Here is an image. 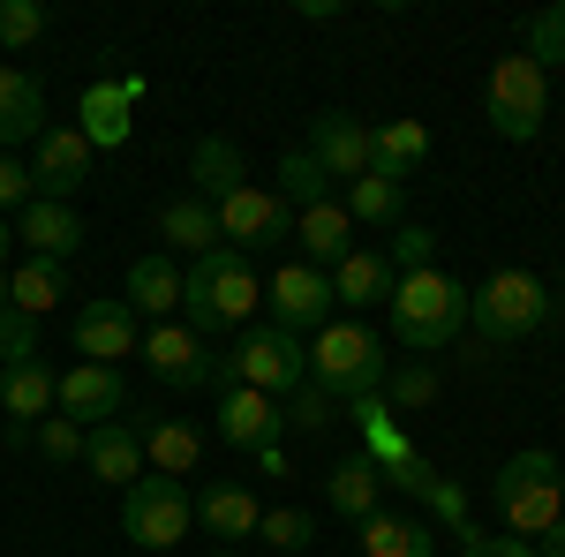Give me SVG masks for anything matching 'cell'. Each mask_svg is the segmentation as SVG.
I'll return each mask as SVG.
<instances>
[{"label":"cell","instance_id":"ab89813d","mask_svg":"<svg viewBox=\"0 0 565 557\" xmlns=\"http://www.w3.org/2000/svg\"><path fill=\"white\" fill-rule=\"evenodd\" d=\"M8 362H39V317L23 309H0V369Z\"/></svg>","mask_w":565,"mask_h":557},{"label":"cell","instance_id":"603a6c76","mask_svg":"<svg viewBox=\"0 0 565 557\" xmlns=\"http://www.w3.org/2000/svg\"><path fill=\"white\" fill-rule=\"evenodd\" d=\"M392 287H399V271L377 249H354V257L332 264V301H348V309H385Z\"/></svg>","mask_w":565,"mask_h":557},{"label":"cell","instance_id":"277c9868","mask_svg":"<svg viewBox=\"0 0 565 557\" xmlns=\"http://www.w3.org/2000/svg\"><path fill=\"white\" fill-rule=\"evenodd\" d=\"M385 346L377 332L362 324V317H332L317 340H309V385H324L332 399H370V392L385 385Z\"/></svg>","mask_w":565,"mask_h":557},{"label":"cell","instance_id":"ffe728a7","mask_svg":"<svg viewBox=\"0 0 565 557\" xmlns=\"http://www.w3.org/2000/svg\"><path fill=\"white\" fill-rule=\"evenodd\" d=\"M129 76H121V84H90L84 90V106H76V129H84V143L90 151H121V143H129Z\"/></svg>","mask_w":565,"mask_h":557},{"label":"cell","instance_id":"9a60e30c","mask_svg":"<svg viewBox=\"0 0 565 557\" xmlns=\"http://www.w3.org/2000/svg\"><path fill=\"white\" fill-rule=\"evenodd\" d=\"M31 181H39V196L68 204V196L90 181V143H84V129H45L39 143H31Z\"/></svg>","mask_w":565,"mask_h":557},{"label":"cell","instance_id":"83f0119b","mask_svg":"<svg viewBox=\"0 0 565 557\" xmlns=\"http://www.w3.org/2000/svg\"><path fill=\"white\" fill-rule=\"evenodd\" d=\"M68 301V264H45V257H23L8 271V309H23V317H53Z\"/></svg>","mask_w":565,"mask_h":557},{"label":"cell","instance_id":"4316f807","mask_svg":"<svg viewBox=\"0 0 565 557\" xmlns=\"http://www.w3.org/2000/svg\"><path fill=\"white\" fill-rule=\"evenodd\" d=\"M430 159V129L423 121H385V129H370V173H385L407 189V173Z\"/></svg>","mask_w":565,"mask_h":557},{"label":"cell","instance_id":"74e56055","mask_svg":"<svg viewBox=\"0 0 565 557\" xmlns=\"http://www.w3.org/2000/svg\"><path fill=\"white\" fill-rule=\"evenodd\" d=\"M257 543H271V550H309V543H317V519H309L302 505H264Z\"/></svg>","mask_w":565,"mask_h":557},{"label":"cell","instance_id":"7dc6e473","mask_svg":"<svg viewBox=\"0 0 565 557\" xmlns=\"http://www.w3.org/2000/svg\"><path fill=\"white\" fill-rule=\"evenodd\" d=\"M0 309H8V271H0Z\"/></svg>","mask_w":565,"mask_h":557},{"label":"cell","instance_id":"60d3db41","mask_svg":"<svg viewBox=\"0 0 565 557\" xmlns=\"http://www.w3.org/2000/svg\"><path fill=\"white\" fill-rule=\"evenodd\" d=\"M392 271L407 279V271H437V234L430 226H399V242H392Z\"/></svg>","mask_w":565,"mask_h":557},{"label":"cell","instance_id":"484cf974","mask_svg":"<svg viewBox=\"0 0 565 557\" xmlns=\"http://www.w3.org/2000/svg\"><path fill=\"white\" fill-rule=\"evenodd\" d=\"M189 181H196V196H204V204L234 196V189H249V159H242V143H226V136H204V143L189 151Z\"/></svg>","mask_w":565,"mask_h":557},{"label":"cell","instance_id":"ba28073f","mask_svg":"<svg viewBox=\"0 0 565 557\" xmlns=\"http://www.w3.org/2000/svg\"><path fill=\"white\" fill-rule=\"evenodd\" d=\"M121 527H129L136 550H174L181 535L196 527V497L181 490L174 474H136L129 490H121Z\"/></svg>","mask_w":565,"mask_h":557},{"label":"cell","instance_id":"2e32d148","mask_svg":"<svg viewBox=\"0 0 565 557\" xmlns=\"http://www.w3.org/2000/svg\"><path fill=\"white\" fill-rule=\"evenodd\" d=\"M15 242H23L31 257H45V264H68L76 249H84V218H76V204L31 196V204L15 212Z\"/></svg>","mask_w":565,"mask_h":557},{"label":"cell","instance_id":"4fadbf2b","mask_svg":"<svg viewBox=\"0 0 565 557\" xmlns=\"http://www.w3.org/2000/svg\"><path fill=\"white\" fill-rule=\"evenodd\" d=\"M68 340H76V354L84 362H129L136 346H143V332H136V309L129 301H84L76 309V324H68Z\"/></svg>","mask_w":565,"mask_h":557},{"label":"cell","instance_id":"7c38bea8","mask_svg":"<svg viewBox=\"0 0 565 557\" xmlns=\"http://www.w3.org/2000/svg\"><path fill=\"white\" fill-rule=\"evenodd\" d=\"M317 167L332 173V181H362L370 173V121L348 114V106H324L317 121H309V143H302Z\"/></svg>","mask_w":565,"mask_h":557},{"label":"cell","instance_id":"5b68a950","mask_svg":"<svg viewBox=\"0 0 565 557\" xmlns=\"http://www.w3.org/2000/svg\"><path fill=\"white\" fill-rule=\"evenodd\" d=\"M543 317H551V294L521 264H505L482 287H468V324L482 332V346H521L527 332H543Z\"/></svg>","mask_w":565,"mask_h":557},{"label":"cell","instance_id":"ac0fdd59","mask_svg":"<svg viewBox=\"0 0 565 557\" xmlns=\"http://www.w3.org/2000/svg\"><path fill=\"white\" fill-rule=\"evenodd\" d=\"M84 468L98 474V482H136V474H143V415H136V422L84 429Z\"/></svg>","mask_w":565,"mask_h":557},{"label":"cell","instance_id":"8d00e7d4","mask_svg":"<svg viewBox=\"0 0 565 557\" xmlns=\"http://www.w3.org/2000/svg\"><path fill=\"white\" fill-rule=\"evenodd\" d=\"M332 407H340V399H332L324 385H309V377H302V385L287 392L279 422H287V429H302V437H317V429H332Z\"/></svg>","mask_w":565,"mask_h":557},{"label":"cell","instance_id":"3957f363","mask_svg":"<svg viewBox=\"0 0 565 557\" xmlns=\"http://www.w3.org/2000/svg\"><path fill=\"white\" fill-rule=\"evenodd\" d=\"M490 505L505 519V535H521V543H543L551 527L565 519V482H558V452H513L498 482H490Z\"/></svg>","mask_w":565,"mask_h":557},{"label":"cell","instance_id":"f6af8a7d","mask_svg":"<svg viewBox=\"0 0 565 557\" xmlns=\"http://www.w3.org/2000/svg\"><path fill=\"white\" fill-rule=\"evenodd\" d=\"M535 557H565V519L551 527V535H543V543H535Z\"/></svg>","mask_w":565,"mask_h":557},{"label":"cell","instance_id":"1f68e13d","mask_svg":"<svg viewBox=\"0 0 565 557\" xmlns=\"http://www.w3.org/2000/svg\"><path fill=\"white\" fill-rule=\"evenodd\" d=\"M348 218L354 226H399V204H407V189L399 181H385V173H362V181H348Z\"/></svg>","mask_w":565,"mask_h":557},{"label":"cell","instance_id":"6da1fadb","mask_svg":"<svg viewBox=\"0 0 565 557\" xmlns=\"http://www.w3.org/2000/svg\"><path fill=\"white\" fill-rule=\"evenodd\" d=\"M264 309V279L249 271L242 249H212V257H196L181 271V317H189V332L204 340V332H249V317Z\"/></svg>","mask_w":565,"mask_h":557},{"label":"cell","instance_id":"7a4b0ae2","mask_svg":"<svg viewBox=\"0 0 565 557\" xmlns=\"http://www.w3.org/2000/svg\"><path fill=\"white\" fill-rule=\"evenodd\" d=\"M392 317V340L415 346V354H437V346H452L468 332V287L460 279H445V271H407L385 301Z\"/></svg>","mask_w":565,"mask_h":557},{"label":"cell","instance_id":"d6a6232c","mask_svg":"<svg viewBox=\"0 0 565 557\" xmlns=\"http://www.w3.org/2000/svg\"><path fill=\"white\" fill-rule=\"evenodd\" d=\"M362 557H430V527H423V519L370 513L362 519Z\"/></svg>","mask_w":565,"mask_h":557},{"label":"cell","instance_id":"e0dca14e","mask_svg":"<svg viewBox=\"0 0 565 557\" xmlns=\"http://www.w3.org/2000/svg\"><path fill=\"white\" fill-rule=\"evenodd\" d=\"M279 399H264L249 385H226L218 392V437L226 444H242V452H264V444H279Z\"/></svg>","mask_w":565,"mask_h":557},{"label":"cell","instance_id":"44dd1931","mask_svg":"<svg viewBox=\"0 0 565 557\" xmlns=\"http://www.w3.org/2000/svg\"><path fill=\"white\" fill-rule=\"evenodd\" d=\"M53 392H61V377H53L45 362H8V369H0V415L39 429L45 415H53Z\"/></svg>","mask_w":565,"mask_h":557},{"label":"cell","instance_id":"f35d334b","mask_svg":"<svg viewBox=\"0 0 565 557\" xmlns=\"http://www.w3.org/2000/svg\"><path fill=\"white\" fill-rule=\"evenodd\" d=\"M45 39V8L39 0H0V53H23Z\"/></svg>","mask_w":565,"mask_h":557},{"label":"cell","instance_id":"d4e9b609","mask_svg":"<svg viewBox=\"0 0 565 557\" xmlns=\"http://www.w3.org/2000/svg\"><path fill=\"white\" fill-rule=\"evenodd\" d=\"M129 309L136 317H159V324H174V309H181V264L174 257H136L129 264Z\"/></svg>","mask_w":565,"mask_h":557},{"label":"cell","instance_id":"f546056e","mask_svg":"<svg viewBox=\"0 0 565 557\" xmlns=\"http://www.w3.org/2000/svg\"><path fill=\"white\" fill-rule=\"evenodd\" d=\"M377 490H385V482H377V468L354 452V460H340V468H332V482H324V505H332L340 519H354V527H362V519L377 513Z\"/></svg>","mask_w":565,"mask_h":557},{"label":"cell","instance_id":"836d02e7","mask_svg":"<svg viewBox=\"0 0 565 557\" xmlns=\"http://www.w3.org/2000/svg\"><path fill=\"white\" fill-rule=\"evenodd\" d=\"M377 399H385L392 415H415V407H430V399H437V369H430V362H392L385 385H377Z\"/></svg>","mask_w":565,"mask_h":557},{"label":"cell","instance_id":"9c48e42d","mask_svg":"<svg viewBox=\"0 0 565 557\" xmlns=\"http://www.w3.org/2000/svg\"><path fill=\"white\" fill-rule=\"evenodd\" d=\"M212 212H218V242H226V249H242V257H249V249H271V242H287V234H295V204H287L279 189H257V181H249V189H234V196H218Z\"/></svg>","mask_w":565,"mask_h":557},{"label":"cell","instance_id":"f1b7e54d","mask_svg":"<svg viewBox=\"0 0 565 557\" xmlns=\"http://www.w3.org/2000/svg\"><path fill=\"white\" fill-rule=\"evenodd\" d=\"M159 234H167V242H174L189 264L212 257V249H226V242H218V212L204 204V196H174V204L159 212Z\"/></svg>","mask_w":565,"mask_h":557},{"label":"cell","instance_id":"d590c367","mask_svg":"<svg viewBox=\"0 0 565 557\" xmlns=\"http://www.w3.org/2000/svg\"><path fill=\"white\" fill-rule=\"evenodd\" d=\"M521 53L535 61V68H543V76H551V68L565 61V0H551L543 15H527V45H521Z\"/></svg>","mask_w":565,"mask_h":557},{"label":"cell","instance_id":"b9f144b4","mask_svg":"<svg viewBox=\"0 0 565 557\" xmlns=\"http://www.w3.org/2000/svg\"><path fill=\"white\" fill-rule=\"evenodd\" d=\"M31 444H39V452L53 460V468L84 460V429H76V422H39V429H31Z\"/></svg>","mask_w":565,"mask_h":557},{"label":"cell","instance_id":"4dcf8cb0","mask_svg":"<svg viewBox=\"0 0 565 557\" xmlns=\"http://www.w3.org/2000/svg\"><path fill=\"white\" fill-rule=\"evenodd\" d=\"M143 460L181 482V474L204 460V429H189V422H143Z\"/></svg>","mask_w":565,"mask_h":557},{"label":"cell","instance_id":"d6986e66","mask_svg":"<svg viewBox=\"0 0 565 557\" xmlns=\"http://www.w3.org/2000/svg\"><path fill=\"white\" fill-rule=\"evenodd\" d=\"M39 136H45V90H39V76H23V68L0 61V151L39 143Z\"/></svg>","mask_w":565,"mask_h":557},{"label":"cell","instance_id":"bcb514c9","mask_svg":"<svg viewBox=\"0 0 565 557\" xmlns=\"http://www.w3.org/2000/svg\"><path fill=\"white\" fill-rule=\"evenodd\" d=\"M8 242H15V234H8V218H0V271H8Z\"/></svg>","mask_w":565,"mask_h":557},{"label":"cell","instance_id":"5bb4252c","mask_svg":"<svg viewBox=\"0 0 565 557\" xmlns=\"http://www.w3.org/2000/svg\"><path fill=\"white\" fill-rule=\"evenodd\" d=\"M143 362H151L159 385H181V392L212 385V369H218V354H204V340L189 324H151L143 332Z\"/></svg>","mask_w":565,"mask_h":557},{"label":"cell","instance_id":"8fae6325","mask_svg":"<svg viewBox=\"0 0 565 557\" xmlns=\"http://www.w3.org/2000/svg\"><path fill=\"white\" fill-rule=\"evenodd\" d=\"M53 407H61V422H76V429L121 422V407H129V392H121V369H106V362H76V369H61V392H53Z\"/></svg>","mask_w":565,"mask_h":557},{"label":"cell","instance_id":"52a82bcc","mask_svg":"<svg viewBox=\"0 0 565 557\" xmlns=\"http://www.w3.org/2000/svg\"><path fill=\"white\" fill-rule=\"evenodd\" d=\"M302 377H309V354H302V340H295V332H279V324L242 332V346L212 369L218 392H226V385H249V392H264V399H287Z\"/></svg>","mask_w":565,"mask_h":557},{"label":"cell","instance_id":"8992f818","mask_svg":"<svg viewBox=\"0 0 565 557\" xmlns=\"http://www.w3.org/2000/svg\"><path fill=\"white\" fill-rule=\"evenodd\" d=\"M482 121L505 143H535L543 121H551V76L527 53H498L490 76H482Z\"/></svg>","mask_w":565,"mask_h":557},{"label":"cell","instance_id":"681fc988","mask_svg":"<svg viewBox=\"0 0 565 557\" xmlns=\"http://www.w3.org/2000/svg\"><path fill=\"white\" fill-rule=\"evenodd\" d=\"M558 294H565V271H558Z\"/></svg>","mask_w":565,"mask_h":557},{"label":"cell","instance_id":"7bdbcfd3","mask_svg":"<svg viewBox=\"0 0 565 557\" xmlns=\"http://www.w3.org/2000/svg\"><path fill=\"white\" fill-rule=\"evenodd\" d=\"M31 196H39V181H31V167L0 151V218H8V212H23Z\"/></svg>","mask_w":565,"mask_h":557},{"label":"cell","instance_id":"ee69618b","mask_svg":"<svg viewBox=\"0 0 565 557\" xmlns=\"http://www.w3.org/2000/svg\"><path fill=\"white\" fill-rule=\"evenodd\" d=\"M460 557H535V543H521V535H482V527H460Z\"/></svg>","mask_w":565,"mask_h":557},{"label":"cell","instance_id":"e575fe53","mask_svg":"<svg viewBox=\"0 0 565 557\" xmlns=\"http://www.w3.org/2000/svg\"><path fill=\"white\" fill-rule=\"evenodd\" d=\"M279 196H287L295 212H309V204H324V196H332V173H324L302 143H295V151L279 159Z\"/></svg>","mask_w":565,"mask_h":557},{"label":"cell","instance_id":"cb8c5ba5","mask_svg":"<svg viewBox=\"0 0 565 557\" xmlns=\"http://www.w3.org/2000/svg\"><path fill=\"white\" fill-rule=\"evenodd\" d=\"M295 234H302V257L324 271V264H340V257H354V218H348V204H309V212H295Z\"/></svg>","mask_w":565,"mask_h":557},{"label":"cell","instance_id":"7402d4cb","mask_svg":"<svg viewBox=\"0 0 565 557\" xmlns=\"http://www.w3.org/2000/svg\"><path fill=\"white\" fill-rule=\"evenodd\" d=\"M196 519L212 527L218 543H249V535L264 527V505H257L249 482H212V490L196 497Z\"/></svg>","mask_w":565,"mask_h":557},{"label":"cell","instance_id":"30bf717a","mask_svg":"<svg viewBox=\"0 0 565 557\" xmlns=\"http://www.w3.org/2000/svg\"><path fill=\"white\" fill-rule=\"evenodd\" d=\"M264 309H271V324L279 332H295V340H317L324 324H332V271H317V264H279L271 271V287H264Z\"/></svg>","mask_w":565,"mask_h":557},{"label":"cell","instance_id":"c3c4849f","mask_svg":"<svg viewBox=\"0 0 565 557\" xmlns=\"http://www.w3.org/2000/svg\"><path fill=\"white\" fill-rule=\"evenodd\" d=\"M212 557H242V550H212Z\"/></svg>","mask_w":565,"mask_h":557}]
</instances>
